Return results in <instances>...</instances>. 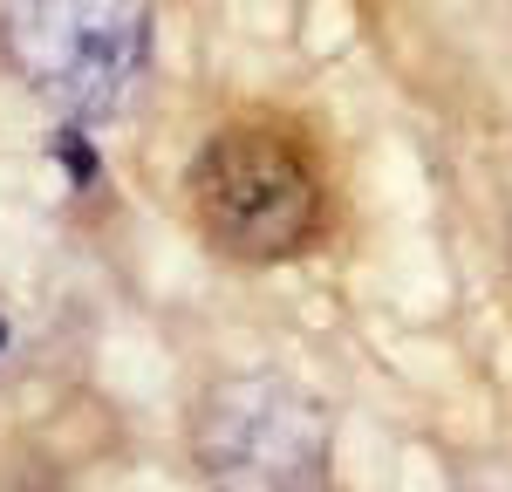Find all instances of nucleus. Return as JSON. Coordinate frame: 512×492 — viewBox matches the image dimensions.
Here are the masks:
<instances>
[{
	"label": "nucleus",
	"mask_w": 512,
	"mask_h": 492,
	"mask_svg": "<svg viewBox=\"0 0 512 492\" xmlns=\"http://www.w3.org/2000/svg\"><path fill=\"white\" fill-rule=\"evenodd\" d=\"M192 212L226 260H287L321 233L315 158L274 123H226L192 158Z\"/></svg>",
	"instance_id": "1"
},
{
	"label": "nucleus",
	"mask_w": 512,
	"mask_h": 492,
	"mask_svg": "<svg viewBox=\"0 0 512 492\" xmlns=\"http://www.w3.org/2000/svg\"><path fill=\"white\" fill-rule=\"evenodd\" d=\"M0 55L41 103L103 117L151 55V0H0Z\"/></svg>",
	"instance_id": "2"
},
{
	"label": "nucleus",
	"mask_w": 512,
	"mask_h": 492,
	"mask_svg": "<svg viewBox=\"0 0 512 492\" xmlns=\"http://www.w3.org/2000/svg\"><path fill=\"white\" fill-rule=\"evenodd\" d=\"M192 451L219 492H315L328 472V417L280 376H233L198 404Z\"/></svg>",
	"instance_id": "3"
},
{
	"label": "nucleus",
	"mask_w": 512,
	"mask_h": 492,
	"mask_svg": "<svg viewBox=\"0 0 512 492\" xmlns=\"http://www.w3.org/2000/svg\"><path fill=\"white\" fill-rule=\"evenodd\" d=\"M0 342H7V328H0Z\"/></svg>",
	"instance_id": "4"
}]
</instances>
